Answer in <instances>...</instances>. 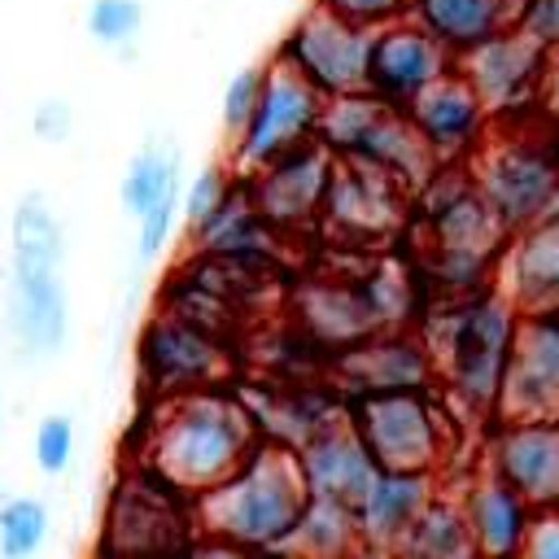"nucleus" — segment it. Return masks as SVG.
Instances as JSON below:
<instances>
[{"label":"nucleus","mask_w":559,"mask_h":559,"mask_svg":"<svg viewBox=\"0 0 559 559\" xmlns=\"http://www.w3.org/2000/svg\"><path fill=\"white\" fill-rule=\"evenodd\" d=\"M463 166L507 231L533 227L559 188V153L546 114L489 122L485 140L467 153Z\"/></svg>","instance_id":"nucleus-5"},{"label":"nucleus","mask_w":559,"mask_h":559,"mask_svg":"<svg viewBox=\"0 0 559 559\" xmlns=\"http://www.w3.org/2000/svg\"><path fill=\"white\" fill-rule=\"evenodd\" d=\"M537 223H559V188H555V197H550V205H546V214Z\"/></svg>","instance_id":"nucleus-40"},{"label":"nucleus","mask_w":559,"mask_h":559,"mask_svg":"<svg viewBox=\"0 0 559 559\" xmlns=\"http://www.w3.org/2000/svg\"><path fill=\"white\" fill-rule=\"evenodd\" d=\"M52 533L48 502L35 493H9L0 502V559H35Z\"/></svg>","instance_id":"nucleus-28"},{"label":"nucleus","mask_w":559,"mask_h":559,"mask_svg":"<svg viewBox=\"0 0 559 559\" xmlns=\"http://www.w3.org/2000/svg\"><path fill=\"white\" fill-rule=\"evenodd\" d=\"M314 4H323L336 17H345L354 26H367V31H380L389 22L411 17V0H314Z\"/></svg>","instance_id":"nucleus-34"},{"label":"nucleus","mask_w":559,"mask_h":559,"mask_svg":"<svg viewBox=\"0 0 559 559\" xmlns=\"http://www.w3.org/2000/svg\"><path fill=\"white\" fill-rule=\"evenodd\" d=\"M179 197H183V188L166 192L157 205H148V210L135 218V262H140V266L153 262V258L166 249V240H170V231H175V223H179Z\"/></svg>","instance_id":"nucleus-33"},{"label":"nucleus","mask_w":559,"mask_h":559,"mask_svg":"<svg viewBox=\"0 0 559 559\" xmlns=\"http://www.w3.org/2000/svg\"><path fill=\"white\" fill-rule=\"evenodd\" d=\"M411 17L454 57L524 22V0H411Z\"/></svg>","instance_id":"nucleus-24"},{"label":"nucleus","mask_w":559,"mask_h":559,"mask_svg":"<svg viewBox=\"0 0 559 559\" xmlns=\"http://www.w3.org/2000/svg\"><path fill=\"white\" fill-rule=\"evenodd\" d=\"M437 489H441V476L432 472H380L362 493V502L354 507L362 546L384 559L402 542V533L419 520V511L432 502Z\"/></svg>","instance_id":"nucleus-23"},{"label":"nucleus","mask_w":559,"mask_h":559,"mask_svg":"<svg viewBox=\"0 0 559 559\" xmlns=\"http://www.w3.org/2000/svg\"><path fill=\"white\" fill-rule=\"evenodd\" d=\"M144 26V4L140 0H92L87 4V35L100 44V48H131L135 35Z\"/></svg>","instance_id":"nucleus-29"},{"label":"nucleus","mask_w":559,"mask_h":559,"mask_svg":"<svg viewBox=\"0 0 559 559\" xmlns=\"http://www.w3.org/2000/svg\"><path fill=\"white\" fill-rule=\"evenodd\" d=\"M236 188V170L231 166H205L197 170L188 183H183V197H179V223L188 227V236L227 201V192Z\"/></svg>","instance_id":"nucleus-30"},{"label":"nucleus","mask_w":559,"mask_h":559,"mask_svg":"<svg viewBox=\"0 0 559 559\" xmlns=\"http://www.w3.org/2000/svg\"><path fill=\"white\" fill-rule=\"evenodd\" d=\"M480 463L533 511L559 507V419H489Z\"/></svg>","instance_id":"nucleus-15"},{"label":"nucleus","mask_w":559,"mask_h":559,"mask_svg":"<svg viewBox=\"0 0 559 559\" xmlns=\"http://www.w3.org/2000/svg\"><path fill=\"white\" fill-rule=\"evenodd\" d=\"M319 140L336 157H354V162L384 170L406 192H419L432 179V170L441 166L428 153V144L419 140V131L411 127L406 109H393V105L376 100L371 92L332 96L319 118Z\"/></svg>","instance_id":"nucleus-8"},{"label":"nucleus","mask_w":559,"mask_h":559,"mask_svg":"<svg viewBox=\"0 0 559 559\" xmlns=\"http://www.w3.org/2000/svg\"><path fill=\"white\" fill-rule=\"evenodd\" d=\"M550 319H555V323H559V314H550Z\"/></svg>","instance_id":"nucleus-43"},{"label":"nucleus","mask_w":559,"mask_h":559,"mask_svg":"<svg viewBox=\"0 0 559 559\" xmlns=\"http://www.w3.org/2000/svg\"><path fill=\"white\" fill-rule=\"evenodd\" d=\"M197 498L144 463H127L109 489L96 550L127 559H179L197 542Z\"/></svg>","instance_id":"nucleus-7"},{"label":"nucleus","mask_w":559,"mask_h":559,"mask_svg":"<svg viewBox=\"0 0 559 559\" xmlns=\"http://www.w3.org/2000/svg\"><path fill=\"white\" fill-rule=\"evenodd\" d=\"M524 26L546 39L550 48H559V0H528L524 4Z\"/></svg>","instance_id":"nucleus-38"},{"label":"nucleus","mask_w":559,"mask_h":559,"mask_svg":"<svg viewBox=\"0 0 559 559\" xmlns=\"http://www.w3.org/2000/svg\"><path fill=\"white\" fill-rule=\"evenodd\" d=\"M515 328H520V310L493 284L476 293L441 297V306L424 314L419 336L428 345L437 389L459 415L480 424L493 419Z\"/></svg>","instance_id":"nucleus-2"},{"label":"nucleus","mask_w":559,"mask_h":559,"mask_svg":"<svg viewBox=\"0 0 559 559\" xmlns=\"http://www.w3.org/2000/svg\"><path fill=\"white\" fill-rule=\"evenodd\" d=\"M179 559H280V555H271V550H245V546H236V542L197 533V542H192Z\"/></svg>","instance_id":"nucleus-37"},{"label":"nucleus","mask_w":559,"mask_h":559,"mask_svg":"<svg viewBox=\"0 0 559 559\" xmlns=\"http://www.w3.org/2000/svg\"><path fill=\"white\" fill-rule=\"evenodd\" d=\"M349 419L380 472H432L445 480L454 450V406L437 384L349 397Z\"/></svg>","instance_id":"nucleus-6"},{"label":"nucleus","mask_w":559,"mask_h":559,"mask_svg":"<svg viewBox=\"0 0 559 559\" xmlns=\"http://www.w3.org/2000/svg\"><path fill=\"white\" fill-rule=\"evenodd\" d=\"M31 454H35V467H39L44 476H61V472H70V463H74V419L61 415V411L44 415V419L35 424Z\"/></svg>","instance_id":"nucleus-31"},{"label":"nucleus","mask_w":559,"mask_h":559,"mask_svg":"<svg viewBox=\"0 0 559 559\" xmlns=\"http://www.w3.org/2000/svg\"><path fill=\"white\" fill-rule=\"evenodd\" d=\"M323 105H328V96L314 92L293 66H284L275 57L262 70V96H258L249 127L240 131L236 144H227V166L236 175H253V170L271 166L275 157L319 140Z\"/></svg>","instance_id":"nucleus-11"},{"label":"nucleus","mask_w":559,"mask_h":559,"mask_svg":"<svg viewBox=\"0 0 559 559\" xmlns=\"http://www.w3.org/2000/svg\"><path fill=\"white\" fill-rule=\"evenodd\" d=\"M262 70H266V66H245V70H236V74L227 79V87H223L218 118H223V135H227V144L240 140V131L249 127V118H253V109H258V96H262Z\"/></svg>","instance_id":"nucleus-32"},{"label":"nucleus","mask_w":559,"mask_h":559,"mask_svg":"<svg viewBox=\"0 0 559 559\" xmlns=\"http://www.w3.org/2000/svg\"><path fill=\"white\" fill-rule=\"evenodd\" d=\"M31 131H35V140H44V144H61V140H70V131H74V109H70L61 96H48V100H39V105L31 109Z\"/></svg>","instance_id":"nucleus-35"},{"label":"nucleus","mask_w":559,"mask_h":559,"mask_svg":"<svg viewBox=\"0 0 559 559\" xmlns=\"http://www.w3.org/2000/svg\"><path fill=\"white\" fill-rule=\"evenodd\" d=\"M459 511L467 520V533L476 542L480 559H520L524 533L533 524V507L480 459L459 476Z\"/></svg>","instance_id":"nucleus-21"},{"label":"nucleus","mask_w":559,"mask_h":559,"mask_svg":"<svg viewBox=\"0 0 559 559\" xmlns=\"http://www.w3.org/2000/svg\"><path fill=\"white\" fill-rule=\"evenodd\" d=\"M489 284L520 314H559V223L511 231Z\"/></svg>","instance_id":"nucleus-22"},{"label":"nucleus","mask_w":559,"mask_h":559,"mask_svg":"<svg viewBox=\"0 0 559 559\" xmlns=\"http://www.w3.org/2000/svg\"><path fill=\"white\" fill-rule=\"evenodd\" d=\"M4 323L22 362H48L70 336L66 227L44 192H22L9 218V297Z\"/></svg>","instance_id":"nucleus-3"},{"label":"nucleus","mask_w":559,"mask_h":559,"mask_svg":"<svg viewBox=\"0 0 559 559\" xmlns=\"http://www.w3.org/2000/svg\"><path fill=\"white\" fill-rule=\"evenodd\" d=\"M550 122V131H555V153H559V118H546Z\"/></svg>","instance_id":"nucleus-41"},{"label":"nucleus","mask_w":559,"mask_h":559,"mask_svg":"<svg viewBox=\"0 0 559 559\" xmlns=\"http://www.w3.org/2000/svg\"><path fill=\"white\" fill-rule=\"evenodd\" d=\"M332 170H336V153L323 140H310V144L275 157L271 166L245 175V183H249L258 210L284 236H301V231H314L323 223Z\"/></svg>","instance_id":"nucleus-13"},{"label":"nucleus","mask_w":559,"mask_h":559,"mask_svg":"<svg viewBox=\"0 0 559 559\" xmlns=\"http://www.w3.org/2000/svg\"><path fill=\"white\" fill-rule=\"evenodd\" d=\"M135 367L148 402L192 393V389H214L236 376L231 358V336L210 332L175 310H153L135 336Z\"/></svg>","instance_id":"nucleus-9"},{"label":"nucleus","mask_w":559,"mask_h":559,"mask_svg":"<svg viewBox=\"0 0 559 559\" xmlns=\"http://www.w3.org/2000/svg\"><path fill=\"white\" fill-rule=\"evenodd\" d=\"M406 197L411 192L397 179H389L384 170H376L367 162H354V157H336L323 223L345 231V240L367 245V240H380L384 231H393L406 218Z\"/></svg>","instance_id":"nucleus-18"},{"label":"nucleus","mask_w":559,"mask_h":559,"mask_svg":"<svg viewBox=\"0 0 559 559\" xmlns=\"http://www.w3.org/2000/svg\"><path fill=\"white\" fill-rule=\"evenodd\" d=\"M493 419H559V323L520 314Z\"/></svg>","instance_id":"nucleus-17"},{"label":"nucleus","mask_w":559,"mask_h":559,"mask_svg":"<svg viewBox=\"0 0 559 559\" xmlns=\"http://www.w3.org/2000/svg\"><path fill=\"white\" fill-rule=\"evenodd\" d=\"M384 559H480V555L459 511V498L450 489H437L432 502L419 511V520L402 533V542Z\"/></svg>","instance_id":"nucleus-26"},{"label":"nucleus","mask_w":559,"mask_h":559,"mask_svg":"<svg viewBox=\"0 0 559 559\" xmlns=\"http://www.w3.org/2000/svg\"><path fill=\"white\" fill-rule=\"evenodd\" d=\"M411 127L419 131V140L428 144V153L445 166V162H467V153L485 140L489 131V109L480 105L476 87L459 74V66L450 74H441L428 92H419L406 109Z\"/></svg>","instance_id":"nucleus-20"},{"label":"nucleus","mask_w":559,"mask_h":559,"mask_svg":"<svg viewBox=\"0 0 559 559\" xmlns=\"http://www.w3.org/2000/svg\"><path fill=\"white\" fill-rule=\"evenodd\" d=\"M310 507V485L293 445L262 437L258 450L197 498V528L245 550H275Z\"/></svg>","instance_id":"nucleus-4"},{"label":"nucleus","mask_w":559,"mask_h":559,"mask_svg":"<svg viewBox=\"0 0 559 559\" xmlns=\"http://www.w3.org/2000/svg\"><path fill=\"white\" fill-rule=\"evenodd\" d=\"M328 384L349 397H371V393H397V389H428L437 384L432 358L419 332L384 328L371 332L336 354H328Z\"/></svg>","instance_id":"nucleus-14"},{"label":"nucleus","mask_w":559,"mask_h":559,"mask_svg":"<svg viewBox=\"0 0 559 559\" xmlns=\"http://www.w3.org/2000/svg\"><path fill=\"white\" fill-rule=\"evenodd\" d=\"M96 559H127V555H109V550H96Z\"/></svg>","instance_id":"nucleus-42"},{"label":"nucleus","mask_w":559,"mask_h":559,"mask_svg":"<svg viewBox=\"0 0 559 559\" xmlns=\"http://www.w3.org/2000/svg\"><path fill=\"white\" fill-rule=\"evenodd\" d=\"M520 559H559V507L533 511V524L524 533Z\"/></svg>","instance_id":"nucleus-36"},{"label":"nucleus","mask_w":559,"mask_h":559,"mask_svg":"<svg viewBox=\"0 0 559 559\" xmlns=\"http://www.w3.org/2000/svg\"><path fill=\"white\" fill-rule=\"evenodd\" d=\"M450 70H454V52L437 35H428L415 17L389 22L371 35L367 92L393 109H411V100Z\"/></svg>","instance_id":"nucleus-16"},{"label":"nucleus","mask_w":559,"mask_h":559,"mask_svg":"<svg viewBox=\"0 0 559 559\" xmlns=\"http://www.w3.org/2000/svg\"><path fill=\"white\" fill-rule=\"evenodd\" d=\"M297 459H301L310 498H332V502H345V507H358L362 493L371 489V480L380 476L376 459L367 454V445H362V437L349 419V402H345V411L323 419L297 445Z\"/></svg>","instance_id":"nucleus-19"},{"label":"nucleus","mask_w":559,"mask_h":559,"mask_svg":"<svg viewBox=\"0 0 559 559\" xmlns=\"http://www.w3.org/2000/svg\"><path fill=\"white\" fill-rule=\"evenodd\" d=\"M262 424L245 393L214 384L175 397L148 402L140 424V454L135 463L166 476L175 489L201 498L223 485L262 441Z\"/></svg>","instance_id":"nucleus-1"},{"label":"nucleus","mask_w":559,"mask_h":559,"mask_svg":"<svg viewBox=\"0 0 559 559\" xmlns=\"http://www.w3.org/2000/svg\"><path fill=\"white\" fill-rule=\"evenodd\" d=\"M524 4H528V0H524Z\"/></svg>","instance_id":"nucleus-44"},{"label":"nucleus","mask_w":559,"mask_h":559,"mask_svg":"<svg viewBox=\"0 0 559 559\" xmlns=\"http://www.w3.org/2000/svg\"><path fill=\"white\" fill-rule=\"evenodd\" d=\"M550 44L537 39L524 22L467 48L454 57L459 74L476 87L480 105L489 109V122H515L546 114V79H550Z\"/></svg>","instance_id":"nucleus-10"},{"label":"nucleus","mask_w":559,"mask_h":559,"mask_svg":"<svg viewBox=\"0 0 559 559\" xmlns=\"http://www.w3.org/2000/svg\"><path fill=\"white\" fill-rule=\"evenodd\" d=\"M371 35L367 26H354L345 17H336L332 9L314 4L306 9L293 31L280 39L275 57L284 66H293L314 92L332 96H354L367 92V66H371Z\"/></svg>","instance_id":"nucleus-12"},{"label":"nucleus","mask_w":559,"mask_h":559,"mask_svg":"<svg viewBox=\"0 0 559 559\" xmlns=\"http://www.w3.org/2000/svg\"><path fill=\"white\" fill-rule=\"evenodd\" d=\"M546 118H559V48L550 52V79H546Z\"/></svg>","instance_id":"nucleus-39"},{"label":"nucleus","mask_w":559,"mask_h":559,"mask_svg":"<svg viewBox=\"0 0 559 559\" xmlns=\"http://www.w3.org/2000/svg\"><path fill=\"white\" fill-rule=\"evenodd\" d=\"M362 550L354 507L332 498H310L306 515L293 524V533L271 550L280 559H349Z\"/></svg>","instance_id":"nucleus-25"},{"label":"nucleus","mask_w":559,"mask_h":559,"mask_svg":"<svg viewBox=\"0 0 559 559\" xmlns=\"http://www.w3.org/2000/svg\"><path fill=\"white\" fill-rule=\"evenodd\" d=\"M183 188L179 179V148L162 144V140H148L140 153H131L122 179H118V201L131 218H140L148 205H157L166 192Z\"/></svg>","instance_id":"nucleus-27"}]
</instances>
